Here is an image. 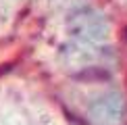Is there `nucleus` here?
Returning <instances> with one entry per match:
<instances>
[{"mask_svg": "<svg viewBox=\"0 0 127 125\" xmlns=\"http://www.w3.org/2000/svg\"><path fill=\"white\" fill-rule=\"evenodd\" d=\"M67 31L79 44L100 46L104 42H108L110 33H113V25L102 10L94 6H79L69 13Z\"/></svg>", "mask_w": 127, "mask_h": 125, "instance_id": "nucleus-1", "label": "nucleus"}, {"mask_svg": "<svg viewBox=\"0 0 127 125\" xmlns=\"http://www.w3.org/2000/svg\"><path fill=\"white\" fill-rule=\"evenodd\" d=\"M88 113L98 125H119L125 115V98L119 92L100 94L96 100L90 102Z\"/></svg>", "mask_w": 127, "mask_h": 125, "instance_id": "nucleus-2", "label": "nucleus"}]
</instances>
